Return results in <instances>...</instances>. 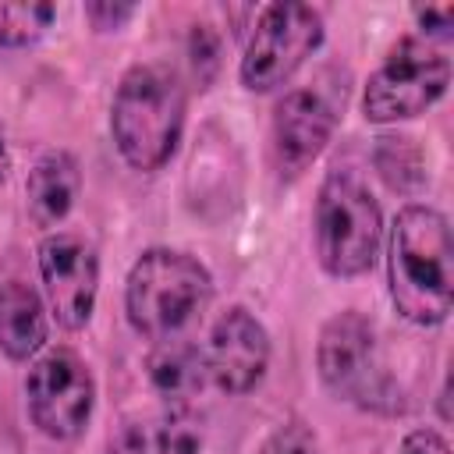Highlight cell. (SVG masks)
<instances>
[{
	"mask_svg": "<svg viewBox=\"0 0 454 454\" xmlns=\"http://www.w3.org/2000/svg\"><path fill=\"white\" fill-rule=\"evenodd\" d=\"M390 301L415 326H440L454 305L450 223L433 206H404L390 227Z\"/></svg>",
	"mask_w": 454,
	"mask_h": 454,
	"instance_id": "cell-1",
	"label": "cell"
},
{
	"mask_svg": "<svg viewBox=\"0 0 454 454\" xmlns=\"http://www.w3.org/2000/svg\"><path fill=\"white\" fill-rule=\"evenodd\" d=\"M110 131L128 167L142 174L160 170L184 131V89L177 74L163 64H135L114 92Z\"/></svg>",
	"mask_w": 454,
	"mask_h": 454,
	"instance_id": "cell-2",
	"label": "cell"
},
{
	"mask_svg": "<svg viewBox=\"0 0 454 454\" xmlns=\"http://www.w3.org/2000/svg\"><path fill=\"white\" fill-rule=\"evenodd\" d=\"M209 270L177 248H149L135 259L124 284V312L135 333L167 340L209 301Z\"/></svg>",
	"mask_w": 454,
	"mask_h": 454,
	"instance_id": "cell-3",
	"label": "cell"
},
{
	"mask_svg": "<svg viewBox=\"0 0 454 454\" xmlns=\"http://www.w3.org/2000/svg\"><path fill=\"white\" fill-rule=\"evenodd\" d=\"M312 238L319 266L330 277H362L365 270H372L383 241V213L372 192L355 174H326L316 195Z\"/></svg>",
	"mask_w": 454,
	"mask_h": 454,
	"instance_id": "cell-4",
	"label": "cell"
},
{
	"mask_svg": "<svg viewBox=\"0 0 454 454\" xmlns=\"http://www.w3.org/2000/svg\"><path fill=\"white\" fill-rule=\"evenodd\" d=\"M447 82H450V60L440 50L426 46L422 39L408 35L369 74L362 92V110L376 124L419 117L447 92Z\"/></svg>",
	"mask_w": 454,
	"mask_h": 454,
	"instance_id": "cell-5",
	"label": "cell"
},
{
	"mask_svg": "<svg viewBox=\"0 0 454 454\" xmlns=\"http://www.w3.org/2000/svg\"><path fill=\"white\" fill-rule=\"evenodd\" d=\"M323 43V18L309 4H270L262 7L245 57L241 85L248 92H273L284 85Z\"/></svg>",
	"mask_w": 454,
	"mask_h": 454,
	"instance_id": "cell-6",
	"label": "cell"
},
{
	"mask_svg": "<svg viewBox=\"0 0 454 454\" xmlns=\"http://www.w3.org/2000/svg\"><path fill=\"white\" fill-rule=\"evenodd\" d=\"M316 365L323 383L337 397L355 401L362 408H383L387 376L376 355V330L362 312L348 309L323 323L316 344Z\"/></svg>",
	"mask_w": 454,
	"mask_h": 454,
	"instance_id": "cell-7",
	"label": "cell"
},
{
	"mask_svg": "<svg viewBox=\"0 0 454 454\" xmlns=\"http://www.w3.org/2000/svg\"><path fill=\"white\" fill-rule=\"evenodd\" d=\"M25 397L28 415L50 440H74L96 404V383L89 365L71 351L57 348L46 351L39 362H32L25 376Z\"/></svg>",
	"mask_w": 454,
	"mask_h": 454,
	"instance_id": "cell-8",
	"label": "cell"
},
{
	"mask_svg": "<svg viewBox=\"0 0 454 454\" xmlns=\"http://www.w3.org/2000/svg\"><path fill=\"white\" fill-rule=\"evenodd\" d=\"M39 277L53 319L64 330H82L92 319L99 294V259L74 234H53L39 245Z\"/></svg>",
	"mask_w": 454,
	"mask_h": 454,
	"instance_id": "cell-9",
	"label": "cell"
},
{
	"mask_svg": "<svg viewBox=\"0 0 454 454\" xmlns=\"http://www.w3.org/2000/svg\"><path fill=\"white\" fill-rule=\"evenodd\" d=\"M202 358L206 376L223 394H248L262 383L270 369V333L248 309L234 305L213 323L209 348Z\"/></svg>",
	"mask_w": 454,
	"mask_h": 454,
	"instance_id": "cell-10",
	"label": "cell"
},
{
	"mask_svg": "<svg viewBox=\"0 0 454 454\" xmlns=\"http://www.w3.org/2000/svg\"><path fill=\"white\" fill-rule=\"evenodd\" d=\"M333 135V110L316 92H287L270 124V160L280 177H298L309 163L319 160Z\"/></svg>",
	"mask_w": 454,
	"mask_h": 454,
	"instance_id": "cell-11",
	"label": "cell"
},
{
	"mask_svg": "<svg viewBox=\"0 0 454 454\" xmlns=\"http://www.w3.org/2000/svg\"><path fill=\"white\" fill-rule=\"evenodd\" d=\"M82 188V174H78V160L64 149H53L46 156L35 160V167L28 170L25 181V206H28V220L35 227H53L60 223Z\"/></svg>",
	"mask_w": 454,
	"mask_h": 454,
	"instance_id": "cell-12",
	"label": "cell"
},
{
	"mask_svg": "<svg viewBox=\"0 0 454 454\" xmlns=\"http://www.w3.org/2000/svg\"><path fill=\"white\" fill-rule=\"evenodd\" d=\"M46 344V309L32 284H0V351L11 362L32 358Z\"/></svg>",
	"mask_w": 454,
	"mask_h": 454,
	"instance_id": "cell-13",
	"label": "cell"
},
{
	"mask_svg": "<svg viewBox=\"0 0 454 454\" xmlns=\"http://www.w3.org/2000/svg\"><path fill=\"white\" fill-rule=\"evenodd\" d=\"M145 372H149L153 390L167 404H192V397L206 383V358L199 348L184 340H163L145 358Z\"/></svg>",
	"mask_w": 454,
	"mask_h": 454,
	"instance_id": "cell-14",
	"label": "cell"
},
{
	"mask_svg": "<svg viewBox=\"0 0 454 454\" xmlns=\"http://www.w3.org/2000/svg\"><path fill=\"white\" fill-rule=\"evenodd\" d=\"M156 454H209L206 419L192 404H170L156 429Z\"/></svg>",
	"mask_w": 454,
	"mask_h": 454,
	"instance_id": "cell-15",
	"label": "cell"
},
{
	"mask_svg": "<svg viewBox=\"0 0 454 454\" xmlns=\"http://www.w3.org/2000/svg\"><path fill=\"white\" fill-rule=\"evenodd\" d=\"M53 21V4H0V46H28Z\"/></svg>",
	"mask_w": 454,
	"mask_h": 454,
	"instance_id": "cell-16",
	"label": "cell"
},
{
	"mask_svg": "<svg viewBox=\"0 0 454 454\" xmlns=\"http://www.w3.org/2000/svg\"><path fill=\"white\" fill-rule=\"evenodd\" d=\"M259 454H319V443H316V433L301 419H291L262 440Z\"/></svg>",
	"mask_w": 454,
	"mask_h": 454,
	"instance_id": "cell-17",
	"label": "cell"
},
{
	"mask_svg": "<svg viewBox=\"0 0 454 454\" xmlns=\"http://www.w3.org/2000/svg\"><path fill=\"white\" fill-rule=\"evenodd\" d=\"M106 454H156V429H149L138 419H124L110 433Z\"/></svg>",
	"mask_w": 454,
	"mask_h": 454,
	"instance_id": "cell-18",
	"label": "cell"
},
{
	"mask_svg": "<svg viewBox=\"0 0 454 454\" xmlns=\"http://www.w3.org/2000/svg\"><path fill=\"white\" fill-rule=\"evenodd\" d=\"M188 53H192V67H195V78L202 85H209L216 64H220V43L216 35L209 32V25H195L192 28V39H188Z\"/></svg>",
	"mask_w": 454,
	"mask_h": 454,
	"instance_id": "cell-19",
	"label": "cell"
},
{
	"mask_svg": "<svg viewBox=\"0 0 454 454\" xmlns=\"http://www.w3.org/2000/svg\"><path fill=\"white\" fill-rule=\"evenodd\" d=\"M131 14H135V7H131V4H85V18L92 21V28H96V32L121 28Z\"/></svg>",
	"mask_w": 454,
	"mask_h": 454,
	"instance_id": "cell-20",
	"label": "cell"
},
{
	"mask_svg": "<svg viewBox=\"0 0 454 454\" xmlns=\"http://www.w3.org/2000/svg\"><path fill=\"white\" fill-rule=\"evenodd\" d=\"M397 454H450V443L436 429H411L401 440V450Z\"/></svg>",
	"mask_w": 454,
	"mask_h": 454,
	"instance_id": "cell-21",
	"label": "cell"
},
{
	"mask_svg": "<svg viewBox=\"0 0 454 454\" xmlns=\"http://www.w3.org/2000/svg\"><path fill=\"white\" fill-rule=\"evenodd\" d=\"M419 21L429 25V35H450V21H454V7H426L419 11Z\"/></svg>",
	"mask_w": 454,
	"mask_h": 454,
	"instance_id": "cell-22",
	"label": "cell"
},
{
	"mask_svg": "<svg viewBox=\"0 0 454 454\" xmlns=\"http://www.w3.org/2000/svg\"><path fill=\"white\" fill-rule=\"evenodd\" d=\"M7 170H11V153H7V138H4V131H0V184H4Z\"/></svg>",
	"mask_w": 454,
	"mask_h": 454,
	"instance_id": "cell-23",
	"label": "cell"
}]
</instances>
